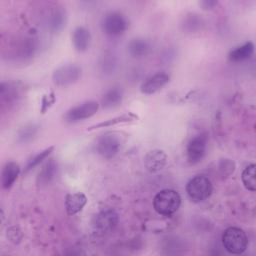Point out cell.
<instances>
[{"label": "cell", "instance_id": "4fadbf2b", "mask_svg": "<svg viewBox=\"0 0 256 256\" xmlns=\"http://www.w3.org/2000/svg\"><path fill=\"white\" fill-rule=\"evenodd\" d=\"M87 203V197L81 192L69 193L65 198V208L68 215H75L83 209Z\"/></svg>", "mask_w": 256, "mask_h": 256}, {"label": "cell", "instance_id": "30bf717a", "mask_svg": "<svg viewBox=\"0 0 256 256\" xmlns=\"http://www.w3.org/2000/svg\"><path fill=\"white\" fill-rule=\"evenodd\" d=\"M144 166L149 172L155 173L162 170L167 163V155L164 151L154 149L144 156Z\"/></svg>", "mask_w": 256, "mask_h": 256}, {"label": "cell", "instance_id": "ac0fdd59", "mask_svg": "<svg viewBox=\"0 0 256 256\" xmlns=\"http://www.w3.org/2000/svg\"><path fill=\"white\" fill-rule=\"evenodd\" d=\"M254 52V44L246 42L245 44L233 49L229 53V59L233 62H241L249 59Z\"/></svg>", "mask_w": 256, "mask_h": 256}, {"label": "cell", "instance_id": "d4e9b609", "mask_svg": "<svg viewBox=\"0 0 256 256\" xmlns=\"http://www.w3.org/2000/svg\"><path fill=\"white\" fill-rule=\"evenodd\" d=\"M115 64H116V62L114 61L113 57H112V58H106V59L101 63L102 71H109V73H111V71L114 70Z\"/></svg>", "mask_w": 256, "mask_h": 256}, {"label": "cell", "instance_id": "cb8c5ba5", "mask_svg": "<svg viewBox=\"0 0 256 256\" xmlns=\"http://www.w3.org/2000/svg\"><path fill=\"white\" fill-rule=\"evenodd\" d=\"M37 133V127L35 125H30L21 130L19 133V140L21 142H28L33 139Z\"/></svg>", "mask_w": 256, "mask_h": 256}, {"label": "cell", "instance_id": "ffe728a7", "mask_svg": "<svg viewBox=\"0 0 256 256\" xmlns=\"http://www.w3.org/2000/svg\"><path fill=\"white\" fill-rule=\"evenodd\" d=\"M255 170L256 165L250 164L248 165L242 172V182L245 188L251 192L256 190V180H255Z\"/></svg>", "mask_w": 256, "mask_h": 256}, {"label": "cell", "instance_id": "7c38bea8", "mask_svg": "<svg viewBox=\"0 0 256 256\" xmlns=\"http://www.w3.org/2000/svg\"><path fill=\"white\" fill-rule=\"evenodd\" d=\"M72 42L74 45V48L79 52L86 51L91 43V34L90 31L83 27V26H77L72 34Z\"/></svg>", "mask_w": 256, "mask_h": 256}, {"label": "cell", "instance_id": "52a82bcc", "mask_svg": "<svg viewBox=\"0 0 256 256\" xmlns=\"http://www.w3.org/2000/svg\"><path fill=\"white\" fill-rule=\"evenodd\" d=\"M99 108L96 101H86L69 109L63 116V119L68 123H76L93 116Z\"/></svg>", "mask_w": 256, "mask_h": 256}, {"label": "cell", "instance_id": "484cf974", "mask_svg": "<svg viewBox=\"0 0 256 256\" xmlns=\"http://www.w3.org/2000/svg\"><path fill=\"white\" fill-rule=\"evenodd\" d=\"M201 4L203 5L204 9H211V8H213V6H215L217 4V2L216 1H203Z\"/></svg>", "mask_w": 256, "mask_h": 256}, {"label": "cell", "instance_id": "5bb4252c", "mask_svg": "<svg viewBox=\"0 0 256 256\" xmlns=\"http://www.w3.org/2000/svg\"><path fill=\"white\" fill-rule=\"evenodd\" d=\"M20 173V166L14 161L7 162L1 172V184L4 189H9L16 181Z\"/></svg>", "mask_w": 256, "mask_h": 256}, {"label": "cell", "instance_id": "ba28073f", "mask_svg": "<svg viewBox=\"0 0 256 256\" xmlns=\"http://www.w3.org/2000/svg\"><path fill=\"white\" fill-rule=\"evenodd\" d=\"M121 148V140L116 134L106 133L99 137L96 144L97 152L104 158H113Z\"/></svg>", "mask_w": 256, "mask_h": 256}, {"label": "cell", "instance_id": "9a60e30c", "mask_svg": "<svg viewBox=\"0 0 256 256\" xmlns=\"http://www.w3.org/2000/svg\"><path fill=\"white\" fill-rule=\"evenodd\" d=\"M152 46L150 42L143 38L132 39L128 44V52L134 58L147 56L151 52Z\"/></svg>", "mask_w": 256, "mask_h": 256}, {"label": "cell", "instance_id": "d6986e66", "mask_svg": "<svg viewBox=\"0 0 256 256\" xmlns=\"http://www.w3.org/2000/svg\"><path fill=\"white\" fill-rule=\"evenodd\" d=\"M57 173V164L53 159H50L41 169L37 177L38 184H48L56 176Z\"/></svg>", "mask_w": 256, "mask_h": 256}, {"label": "cell", "instance_id": "44dd1931", "mask_svg": "<svg viewBox=\"0 0 256 256\" xmlns=\"http://www.w3.org/2000/svg\"><path fill=\"white\" fill-rule=\"evenodd\" d=\"M202 25H203L202 18L199 17V15L194 13H190L186 15L182 22L183 28L189 32H194L199 30Z\"/></svg>", "mask_w": 256, "mask_h": 256}, {"label": "cell", "instance_id": "7402d4cb", "mask_svg": "<svg viewBox=\"0 0 256 256\" xmlns=\"http://www.w3.org/2000/svg\"><path fill=\"white\" fill-rule=\"evenodd\" d=\"M47 22L50 28H52L53 30H58L60 28L63 27V24L65 23V15L63 10L56 8L55 10H53L49 17H47ZM65 25V24H64Z\"/></svg>", "mask_w": 256, "mask_h": 256}, {"label": "cell", "instance_id": "5b68a950", "mask_svg": "<svg viewBox=\"0 0 256 256\" xmlns=\"http://www.w3.org/2000/svg\"><path fill=\"white\" fill-rule=\"evenodd\" d=\"M101 28L109 36H119L128 28V21L121 13L110 12L103 17Z\"/></svg>", "mask_w": 256, "mask_h": 256}, {"label": "cell", "instance_id": "277c9868", "mask_svg": "<svg viewBox=\"0 0 256 256\" xmlns=\"http://www.w3.org/2000/svg\"><path fill=\"white\" fill-rule=\"evenodd\" d=\"M82 74V69L77 64H65L58 67L52 74L53 83L65 87L77 82Z\"/></svg>", "mask_w": 256, "mask_h": 256}, {"label": "cell", "instance_id": "e0dca14e", "mask_svg": "<svg viewBox=\"0 0 256 256\" xmlns=\"http://www.w3.org/2000/svg\"><path fill=\"white\" fill-rule=\"evenodd\" d=\"M137 119H138L137 115H135L132 112H127V113H124V114H122L120 116L114 117L112 119H108V120L99 122V123H97L95 125H92L87 130L88 131H92V130L99 129V128H105V127L114 126V125H117V124H120V123H129V122L136 121Z\"/></svg>", "mask_w": 256, "mask_h": 256}, {"label": "cell", "instance_id": "6da1fadb", "mask_svg": "<svg viewBox=\"0 0 256 256\" xmlns=\"http://www.w3.org/2000/svg\"><path fill=\"white\" fill-rule=\"evenodd\" d=\"M181 197L173 189H164L158 192L153 199L155 211L163 216H171L180 207Z\"/></svg>", "mask_w": 256, "mask_h": 256}, {"label": "cell", "instance_id": "8992f818", "mask_svg": "<svg viewBox=\"0 0 256 256\" xmlns=\"http://www.w3.org/2000/svg\"><path fill=\"white\" fill-rule=\"evenodd\" d=\"M91 224L93 229L99 233L110 232L118 224V214L113 209H103L93 216Z\"/></svg>", "mask_w": 256, "mask_h": 256}, {"label": "cell", "instance_id": "8fae6325", "mask_svg": "<svg viewBox=\"0 0 256 256\" xmlns=\"http://www.w3.org/2000/svg\"><path fill=\"white\" fill-rule=\"evenodd\" d=\"M170 76L165 72H159L149 77L142 85L141 92L144 94H154L158 90H160L163 86H165L169 82Z\"/></svg>", "mask_w": 256, "mask_h": 256}, {"label": "cell", "instance_id": "3957f363", "mask_svg": "<svg viewBox=\"0 0 256 256\" xmlns=\"http://www.w3.org/2000/svg\"><path fill=\"white\" fill-rule=\"evenodd\" d=\"M213 190L212 183L205 175H197L189 180L186 192L193 202H203L210 197Z\"/></svg>", "mask_w": 256, "mask_h": 256}, {"label": "cell", "instance_id": "2e32d148", "mask_svg": "<svg viewBox=\"0 0 256 256\" xmlns=\"http://www.w3.org/2000/svg\"><path fill=\"white\" fill-rule=\"evenodd\" d=\"M123 100V90L120 87H113L106 91L101 98V105L105 109L117 107Z\"/></svg>", "mask_w": 256, "mask_h": 256}, {"label": "cell", "instance_id": "7a4b0ae2", "mask_svg": "<svg viewBox=\"0 0 256 256\" xmlns=\"http://www.w3.org/2000/svg\"><path fill=\"white\" fill-rule=\"evenodd\" d=\"M222 244L230 254H242L248 246V238L242 229L229 227L223 232Z\"/></svg>", "mask_w": 256, "mask_h": 256}, {"label": "cell", "instance_id": "603a6c76", "mask_svg": "<svg viewBox=\"0 0 256 256\" xmlns=\"http://www.w3.org/2000/svg\"><path fill=\"white\" fill-rule=\"evenodd\" d=\"M54 149V146H50L48 148H46L45 150L39 152L37 155H35L33 158L30 159V161L28 162L27 166H26V169H25V172H28L29 170L33 169L35 166H37L38 164H40L45 158H47L49 156V154L53 151Z\"/></svg>", "mask_w": 256, "mask_h": 256}, {"label": "cell", "instance_id": "9c48e42d", "mask_svg": "<svg viewBox=\"0 0 256 256\" xmlns=\"http://www.w3.org/2000/svg\"><path fill=\"white\" fill-rule=\"evenodd\" d=\"M207 148V138L205 135H196L192 137L186 148L188 162L191 164L199 163L205 156Z\"/></svg>", "mask_w": 256, "mask_h": 256}]
</instances>
